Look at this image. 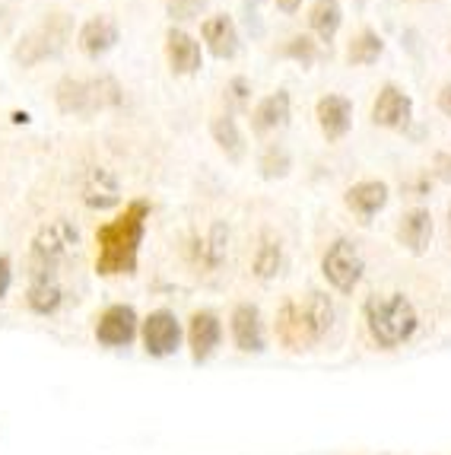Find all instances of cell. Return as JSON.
<instances>
[{
	"instance_id": "obj_12",
	"label": "cell",
	"mask_w": 451,
	"mask_h": 455,
	"mask_svg": "<svg viewBox=\"0 0 451 455\" xmlns=\"http://www.w3.org/2000/svg\"><path fill=\"white\" fill-rule=\"evenodd\" d=\"M414 118V99L407 96L398 84H384L378 90L376 102H372V122L378 128H388V131H404Z\"/></svg>"
},
{
	"instance_id": "obj_6",
	"label": "cell",
	"mask_w": 451,
	"mask_h": 455,
	"mask_svg": "<svg viewBox=\"0 0 451 455\" xmlns=\"http://www.w3.org/2000/svg\"><path fill=\"white\" fill-rule=\"evenodd\" d=\"M70 36H74V23H70V16L67 13H48L45 20H42L32 32H26V36L20 38V45L13 48L16 64L32 68V64L45 61V58H54V54L70 42Z\"/></svg>"
},
{
	"instance_id": "obj_28",
	"label": "cell",
	"mask_w": 451,
	"mask_h": 455,
	"mask_svg": "<svg viewBox=\"0 0 451 455\" xmlns=\"http://www.w3.org/2000/svg\"><path fill=\"white\" fill-rule=\"evenodd\" d=\"M286 54L296 58V61H302V64H312L315 61V42H312L309 36H296V38H289Z\"/></svg>"
},
{
	"instance_id": "obj_14",
	"label": "cell",
	"mask_w": 451,
	"mask_h": 455,
	"mask_svg": "<svg viewBox=\"0 0 451 455\" xmlns=\"http://www.w3.org/2000/svg\"><path fill=\"white\" fill-rule=\"evenodd\" d=\"M67 303V290L60 283L58 274H29V287H26V306L32 315H58Z\"/></svg>"
},
{
	"instance_id": "obj_1",
	"label": "cell",
	"mask_w": 451,
	"mask_h": 455,
	"mask_svg": "<svg viewBox=\"0 0 451 455\" xmlns=\"http://www.w3.org/2000/svg\"><path fill=\"white\" fill-rule=\"evenodd\" d=\"M150 220V204L137 197L124 211H118L112 220L96 229V274L99 277H131L140 259L143 233Z\"/></svg>"
},
{
	"instance_id": "obj_23",
	"label": "cell",
	"mask_w": 451,
	"mask_h": 455,
	"mask_svg": "<svg viewBox=\"0 0 451 455\" xmlns=\"http://www.w3.org/2000/svg\"><path fill=\"white\" fill-rule=\"evenodd\" d=\"M283 265H286L283 243H280L277 235L264 233L255 249V259H251V274H255L257 281H277L280 274H283Z\"/></svg>"
},
{
	"instance_id": "obj_13",
	"label": "cell",
	"mask_w": 451,
	"mask_h": 455,
	"mask_svg": "<svg viewBox=\"0 0 451 455\" xmlns=\"http://www.w3.org/2000/svg\"><path fill=\"white\" fill-rule=\"evenodd\" d=\"M432 235H436V220L429 207H410V211L400 213L398 229H394V239L404 251L410 255H426L429 245H432Z\"/></svg>"
},
{
	"instance_id": "obj_24",
	"label": "cell",
	"mask_w": 451,
	"mask_h": 455,
	"mask_svg": "<svg viewBox=\"0 0 451 455\" xmlns=\"http://www.w3.org/2000/svg\"><path fill=\"white\" fill-rule=\"evenodd\" d=\"M210 137H213V144L226 153V160H233V163L245 160V137H241L233 115H217L210 122Z\"/></svg>"
},
{
	"instance_id": "obj_4",
	"label": "cell",
	"mask_w": 451,
	"mask_h": 455,
	"mask_svg": "<svg viewBox=\"0 0 451 455\" xmlns=\"http://www.w3.org/2000/svg\"><path fill=\"white\" fill-rule=\"evenodd\" d=\"M321 277L328 290H334L337 296H353L366 277V259H362L360 243H353L350 235L334 239L321 255Z\"/></svg>"
},
{
	"instance_id": "obj_36",
	"label": "cell",
	"mask_w": 451,
	"mask_h": 455,
	"mask_svg": "<svg viewBox=\"0 0 451 455\" xmlns=\"http://www.w3.org/2000/svg\"><path fill=\"white\" fill-rule=\"evenodd\" d=\"M448 52H451V42H448Z\"/></svg>"
},
{
	"instance_id": "obj_18",
	"label": "cell",
	"mask_w": 451,
	"mask_h": 455,
	"mask_svg": "<svg viewBox=\"0 0 451 455\" xmlns=\"http://www.w3.org/2000/svg\"><path fill=\"white\" fill-rule=\"evenodd\" d=\"M76 45L86 58H102L118 45V23H115L108 13H99L92 20H86L80 26V36H76Z\"/></svg>"
},
{
	"instance_id": "obj_31",
	"label": "cell",
	"mask_w": 451,
	"mask_h": 455,
	"mask_svg": "<svg viewBox=\"0 0 451 455\" xmlns=\"http://www.w3.org/2000/svg\"><path fill=\"white\" fill-rule=\"evenodd\" d=\"M10 287H13V261L0 255V299L10 293Z\"/></svg>"
},
{
	"instance_id": "obj_19",
	"label": "cell",
	"mask_w": 451,
	"mask_h": 455,
	"mask_svg": "<svg viewBox=\"0 0 451 455\" xmlns=\"http://www.w3.org/2000/svg\"><path fill=\"white\" fill-rule=\"evenodd\" d=\"M201 36H203V42H207V48H210V54L219 58V61H229V58L239 52V29H235L233 16H226V13L207 16L201 23Z\"/></svg>"
},
{
	"instance_id": "obj_34",
	"label": "cell",
	"mask_w": 451,
	"mask_h": 455,
	"mask_svg": "<svg viewBox=\"0 0 451 455\" xmlns=\"http://www.w3.org/2000/svg\"><path fill=\"white\" fill-rule=\"evenodd\" d=\"M277 7L283 10V13H296V10L302 7V0H277Z\"/></svg>"
},
{
	"instance_id": "obj_21",
	"label": "cell",
	"mask_w": 451,
	"mask_h": 455,
	"mask_svg": "<svg viewBox=\"0 0 451 455\" xmlns=\"http://www.w3.org/2000/svg\"><path fill=\"white\" fill-rule=\"evenodd\" d=\"M83 201L92 211H108L121 201V185L115 179L112 169L106 166H92L83 179Z\"/></svg>"
},
{
	"instance_id": "obj_29",
	"label": "cell",
	"mask_w": 451,
	"mask_h": 455,
	"mask_svg": "<svg viewBox=\"0 0 451 455\" xmlns=\"http://www.w3.org/2000/svg\"><path fill=\"white\" fill-rule=\"evenodd\" d=\"M201 7H203V0H172V4H169V13H172V20H191V16H197Z\"/></svg>"
},
{
	"instance_id": "obj_20",
	"label": "cell",
	"mask_w": 451,
	"mask_h": 455,
	"mask_svg": "<svg viewBox=\"0 0 451 455\" xmlns=\"http://www.w3.org/2000/svg\"><path fill=\"white\" fill-rule=\"evenodd\" d=\"M289 106H293V102H289V92L286 90L264 96L255 106V112H251V131H255L257 137H267V134H273V131L286 128V122H289Z\"/></svg>"
},
{
	"instance_id": "obj_33",
	"label": "cell",
	"mask_w": 451,
	"mask_h": 455,
	"mask_svg": "<svg viewBox=\"0 0 451 455\" xmlns=\"http://www.w3.org/2000/svg\"><path fill=\"white\" fill-rule=\"evenodd\" d=\"M245 90H249V84H245V80H241V76H235L233 84H229V92H233L235 106H245Z\"/></svg>"
},
{
	"instance_id": "obj_10",
	"label": "cell",
	"mask_w": 451,
	"mask_h": 455,
	"mask_svg": "<svg viewBox=\"0 0 451 455\" xmlns=\"http://www.w3.org/2000/svg\"><path fill=\"white\" fill-rule=\"evenodd\" d=\"M226 328H229V341H233V347L239 354H255L257 357V354L267 350V341H271L267 338V322H264L261 309L255 303L233 306Z\"/></svg>"
},
{
	"instance_id": "obj_35",
	"label": "cell",
	"mask_w": 451,
	"mask_h": 455,
	"mask_svg": "<svg viewBox=\"0 0 451 455\" xmlns=\"http://www.w3.org/2000/svg\"><path fill=\"white\" fill-rule=\"evenodd\" d=\"M448 229H451V207H448Z\"/></svg>"
},
{
	"instance_id": "obj_2",
	"label": "cell",
	"mask_w": 451,
	"mask_h": 455,
	"mask_svg": "<svg viewBox=\"0 0 451 455\" xmlns=\"http://www.w3.org/2000/svg\"><path fill=\"white\" fill-rule=\"evenodd\" d=\"M362 328L378 350H398L420 331V309L404 290H376L362 299Z\"/></svg>"
},
{
	"instance_id": "obj_17",
	"label": "cell",
	"mask_w": 451,
	"mask_h": 455,
	"mask_svg": "<svg viewBox=\"0 0 451 455\" xmlns=\"http://www.w3.org/2000/svg\"><path fill=\"white\" fill-rule=\"evenodd\" d=\"M166 61L172 68V74L188 76L197 74L203 68V54H201V42L194 36H188L185 29H169L166 32Z\"/></svg>"
},
{
	"instance_id": "obj_8",
	"label": "cell",
	"mask_w": 451,
	"mask_h": 455,
	"mask_svg": "<svg viewBox=\"0 0 451 455\" xmlns=\"http://www.w3.org/2000/svg\"><path fill=\"white\" fill-rule=\"evenodd\" d=\"M92 338L99 347L106 350H124L134 341H140V312L131 303H112L96 315Z\"/></svg>"
},
{
	"instance_id": "obj_16",
	"label": "cell",
	"mask_w": 451,
	"mask_h": 455,
	"mask_svg": "<svg viewBox=\"0 0 451 455\" xmlns=\"http://www.w3.org/2000/svg\"><path fill=\"white\" fill-rule=\"evenodd\" d=\"M315 118L318 128L328 140H344L350 134V124H353V102L346 96H337V92H328V96L318 99L315 106Z\"/></svg>"
},
{
	"instance_id": "obj_5",
	"label": "cell",
	"mask_w": 451,
	"mask_h": 455,
	"mask_svg": "<svg viewBox=\"0 0 451 455\" xmlns=\"http://www.w3.org/2000/svg\"><path fill=\"white\" fill-rule=\"evenodd\" d=\"M80 245V233L70 220H51L38 229L32 239V255H29V274H58V267L76 255Z\"/></svg>"
},
{
	"instance_id": "obj_25",
	"label": "cell",
	"mask_w": 451,
	"mask_h": 455,
	"mask_svg": "<svg viewBox=\"0 0 451 455\" xmlns=\"http://www.w3.org/2000/svg\"><path fill=\"white\" fill-rule=\"evenodd\" d=\"M340 23H344V7L340 0H315L309 10V26L315 29V36L321 42H331L340 32Z\"/></svg>"
},
{
	"instance_id": "obj_7",
	"label": "cell",
	"mask_w": 451,
	"mask_h": 455,
	"mask_svg": "<svg viewBox=\"0 0 451 455\" xmlns=\"http://www.w3.org/2000/svg\"><path fill=\"white\" fill-rule=\"evenodd\" d=\"M140 347L146 357L169 360L185 347V322L175 315V309L159 306L140 319Z\"/></svg>"
},
{
	"instance_id": "obj_9",
	"label": "cell",
	"mask_w": 451,
	"mask_h": 455,
	"mask_svg": "<svg viewBox=\"0 0 451 455\" xmlns=\"http://www.w3.org/2000/svg\"><path fill=\"white\" fill-rule=\"evenodd\" d=\"M226 341V322L217 309H194L185 322V347L191 354V363L203 366L213 360Z\"/></svg>"
},
{
	"instance_id": "obj_26",
	"label": "cell",
	"mask_w": 451,
	"mask_h": 455,
	"mask_svg": "<svg viewBox=\"0 0 451 455\" xmlns=\"http://www.w3.org/2000/svg\"><path fill=\"white\" fill-rule=\"evenodd\" d=\"M384 52V42L378 32L372 29H362L360 36L350 38V45H346V61L353 64V68H368V64H376Z\"/></svg>"
},
{
	"instance_id": "obj_30",
	"label": "cell",
	"mask_w": 451,
	"mask_h": 455,
	"mask_svg": "<svg viewBox=\"0 0 451 455\" xmlns=\"http://www.w3.org/2000/svg\"><path fill=\"white\" fill-rule=\"evenodd\" d=\"M432 175H436L439 182L451 185V153H436V160H432Z\"/></svg>"
},
{
	"instance_id": "obj_27",
	"label": "cell",
	"mask_w": 451,
	"mask_h": 455,
	"mask_svg": "<svg viewBox=\"0 0 451 455\" xmlns=\"http://www.w3.org/2000/svg\"><path fill=\"white\" fill-rule=\"evenodd\" d=\"M257 169H261L264 179H283V175H289V169H293V160H289L286 147L267 144L261 153V160H257Z\"/></svg>"
},
{
	"instance_id": "obj_22",
	"label": "cell",
	"mask_w": 451,
	"mask_h": 455,
	"mask_svg": "<svg viewBox=\"0 0 451 455\" xmlns=\"http://www.w3.org/2000/svg\"><path fill=\"white\" fill-rule=\"evenodd\" d=\"M302 306H305V315H309L318 344H324L331 338L334 328H337V303H334V296L328 290H309V293L302 296Z\"/></svg>"
},
{
	"instance_id": "obj_32",
	"label": "cell",
	"mask_w": 451,
	"mask_h": 455,
	"mask_svg": "<svg viewBox=\"0 0 451 455\" xmlns=\"http://www.w3.org/2000/svg\"><path fill=\"white\" fill-rule=\"evenodd\" d=\"M439 112L445 115V118H451V84H445L442 90H439Z\"/></svg>"
},
{
	"instance_id": "obj_11",
	"label": "cell",
	"mask_w": 451,
	"mask_h": 455,
	"mask_svg": "<svg viewBox=\"0 0 451 455\" xmlns=\"http://www.w3.org/2000/svg\"><path fill=\"white\" fill-rule=\"evenodd\" d=\"M273 334H277L280 347L286 350H312L318 347V338L312 331V322L305 315V306L302 299H286L277 309V319H273Z\"/></svg>"
},
{
	"instance_id": "obj_15",
	"label": "cell",
	"mask_w": 451,
	"mask_h": 455,
	"mask_svg": "<svg viewBox=\"0 0 451 455\" xmlns=\"http://www.w3.org/2000/svg\"><path fill=\"white\" fill-rule=\"evenodd\" d=\"M388 197H392L388 182H382V179H362V182H353L346 188L344 204L360 220H372L376 213H382L388 207Z\"/></svg>"
},
{
	"instance_id": "obj_3",
	"label": "cell",
	"mask_w": 451,
	"mask_h": 455,
	"mask_svg": "<svg viewBox=\"0 0 451 455\" xmlns=\"http://www.w3.org/2000/svg\"><path fill=\"white\" fill-rule=\"evenodd\" d=\"M54 102L64 115H92L99 108H112L121 102V86L112 76H99V80H74L64 76L54 86Z\"/></svg>"
}]
</instances>
